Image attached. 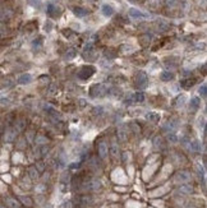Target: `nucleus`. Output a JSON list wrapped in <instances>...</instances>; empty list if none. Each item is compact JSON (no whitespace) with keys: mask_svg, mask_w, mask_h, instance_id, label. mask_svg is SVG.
Listing matches in <instances>:
<instances>
[{"mask_svg":"<svg viewBox=\"0 0 207 208\" xmlns=\"http://www.w3.org/2000/svg\"><path fill=\"white\" fill-rule=\"evenodd\" d=\"M31 80H32V75L26 73V74H22L18 78V83L19 84H28V83H31Z\"/></svg>","mask_w":207,"mask_h":208,"instance_id":"20","label":"nucleus"},{"mask_svg":"<svg viewBox=\"0 0 207 208\" xmlns=\"http://www.w3.org/2000/svg\"><path fill=\"white\" fill-rule=\"evenodd\" d=\"M51 28H52V23L50 22V21H47V22L45 23V31H46V32H50Z\"/></svg>","mask_w":207,"mask_h":208,"instance_id":"45","label":"nucleus"},{"mask_svg":"<svg viewBox=\"0 0 207 208\" xmlns=\"http://www.w3.org/2000/svg\"><path fill=\"white\" fill-rule=\"evenodd\" d=\"M194 84H196V79L194 78H187V79H183L182 82H180V86H182L183 88H185V90L193 87Z\"/></svg>","mask_w":207,"mask_h":208,"instance_id":"16","label":"nucleus"},{"mask_svg":"<svg viewBox=\"0 0 207 208\" xmlns=\"http://www.w3.org/2000/svg\"><path fill=\"white\" fill-rule=\"evenodd\" d=\"M150 41H151V36H150V34H146V36H142V37L139 38L141 45H143V46L148 45V44H150Z\"/></svg>","mask_w":207,"mask_h":208,"instance_id":"30","label":"nucleus"},{"mask_svg":"<svg viewBox=\"0 0 207 208\" xmlns=\"http://www.w3.org/2000/svg\"><path fill=\"white\" fill-rule=\"evenodd\" d=\"M55 91H56V86H55V84H52V86L50 87V90H49V93L52 95V93H55Z\"/></svg>","mask_w":207,"mask_h":208,"instance_id":"48","label":"nucleus"},{"mask_svg":"<svg viewBox=\"0 0 207 208\" xmlns=\"http://www.w3.org/2000/svg\"><path fill=\"white\" fill-rule=\"evenodd\" d=\"M72 10H73V13H74L78 18H83V17H86L87 15V9H84V8L82 6H73L72 8Z\"/></svg>","mask_w":207,"mask_h":208,"instance_id":"12","label":"nucleus"},{"mask_svg":"<svg viewBox=\"0 0 207 208\" xmlns=\"http://www.w3.org/2000/svg\"><path fill=\"white\" fill-rule=\"evenodd\" d=\"M15 129H17V132H21V130H23L26 128V120L24 119H19V120L15 121Z\"/></svg>","mask_w":207,"mask_h":208,"instance_id":"24","label":"nucleus"},{"mask_svg":"<svg viewBox=\"0 0 207 208\" xmlns=\"http://www.w3.org/2000/svg\"><path fill=\"white\" fill-rule=\"evenodd\" d=\"M147 83H148L147 74L144 72H139L136 75V87L139 88V90H144L147 87Z\"/></svg>","mask_w":207,"mask_h":208,"instance_id":"3","label":"nucleus"},{"mask_svg":"<svg viewBox=\"0 0 207 208\" xmlns=\"http://www.w3.org/2000/svg\"><path fill=\"white\" fill-rule=\"evenodd\" d=\"M130 102H143L144 101V98H146V96L143 92H136L134 95L130 96Z\"/></svg>","mask_w":207,"mask_h":208,"instance_id":"15","label":"nucleus"},{"mask_svg":"<svg viewBox=\"0 0 207 208\" xmlns=\"http://www.w3.org/2000/svg\"><path fill=\"white\" fill-rule=\"evenodd\" d=\"M82 188H83V190H87V192H97L101 188V183L97 179H92L84 183Z\"/></svg>","mask_w":207,"mask_h":208,"instance_id":"4","label":"nucleus"},{"mask_svg":"<svg viewBox=\"0 0 207 208\" xmlns=\"http://www.w3.org/2000/svg\"><path fill=\"white\" fill-rule=\"evenodd\" d=\"M199 105H201V98H198V97H193V98H190V103H189V107L193 111H196L199 107Z\"/></svg>","mask_w":207,"mask_h":208,"instance_id":"22","label":"nucleus"},{"mask_svg":"<svg viewBox=\"0 0 207 208\" xmlns=\"http://www.w3.org/2000/svg\"><path fill=\"white\" fill-rule=\"evenodd\" d=\"M190 179H192V175H190V172H188V171H178L174 176V181L180 183V184L188 183Z\"/></svg>","mask_w":207,"mask_h":208,"instance_id":"5","label":"nucleus"},{"mask_svg":"<svg viewBox=\"0 0 207 208\" xmlns=\"http://www.w3.org/2000/svg\"><path fill=\"white\" fill-rule=\"evenodd\" d=\"M153 146H155V148H157V149H161V148H164V144H162V139H161L160 137H156L155 139H153Z\"/></svg>","mask_w":207,"mask_h":208,"instance_id":"28","label":"nucleus"},{"mask_svg":"<svg viewBox=\"0 0 207 208\" xmlns=\"http://www.w3.org/2000/svg\"><path fill=\"white\" fill-rule=\"evenodd\" d=\"M188 147L193 152H201V149H202V146H201V142L199 141H189Z\"/></svg>","mask_w":207,"mask_h":208,"instance_id":"13","label":"nucleus"},{"mask_svg":"<svg viewBox=\"0 0 207 208\" xmlns=\"http://www.w3.org/2000/svg\"><path fill=\"white\" fill-rule=\"evenodd\" d=\"M104 55H105V57L109 60V59H114V57L116 56V54H115V51H113V50H105Z\"/></svg>","mask_w":207,"mask_h":208,"instance_id":"33","label":"nucleus"},{"mask_svg":"<svg viewBox=\"0 0 207 208\" xmlns=\"http://www.w3.org/2000/svg\"><path fill=\"white\" fill-rule=\"evenodd\" d=\"M179 193L183 194V195H189L193 193V186L189 185V184H183V185L179 186Z\"/></svg>","mask_w":207,"mask_h":208,"instance_id":"11","label":"nucleus"},{"mask_svg":"<svg viewBox=\"0 0 207 208\" xmlns=\"http://www.w3.org/2000/svg\"><path fill=\"white\" fill-rule=\"evenodd\" d=\"M28 4L33 8H40L42 5V0H27Z\"/></svg>","mask_w":207,"mask_h":208,"instance_id":"34","label":"nucleus"},{"mask_svg":"<svg viewBox=\"0 0 207 208\" xmlns=\"http://www.w3.org/2000/svg\"><path fill=\"white\" fill-rule=\"evenodd\" d=\"M0 103L1 105H8V103H10V101L6 97H3V98H0Z\"/></svg>","mask_w":207,"mask_h":208,"instance_id":"47","label":"nucleus"},{"mask_svg":"<svg viewBox=\"0 0 207 208\" xmlns=\"http://www.w3.org/2000/svg\"><path fill=\"white\" fill-rule=\"evenodd\" d=\"M36 170L38 172H42V171L45 170V164L44 162H37L36 164Z\"/></svg>","mask_w":207,"mask_h":208,"instance_id":"43","label":"nucleus"},{"mask_svg":"<svg viewBox=\"0 0 207 208\" xmlns=\"http://www.w3.org/2000/svg\"><path fill=\"white\" fill-rule=\"evenodd\" d=\"M104 113V107L102 106H96L93 107V114L95 115H101Z\"/></svg>","mask_w":207,"mask_h":208,"instance_id":"42","label":"nucleus"},{"mask_svg":"<svg viewBox=\"0 0 207 208\" xmlns=\"http://www.w3.org/2000/svg\"><path fill=\"white\" fill-rule=\"evenodd\" d=\"M5 204L8 208H21V204L18 201H15L13 198H5Z\"/></svg>","mask_w":207,"mask_h":208,"instance_id":"18","label":"nucleus"},{"mask_svg":"<svg viewBox=\"0 0 207 208\" xmlns=\"http://www.w3.org/2000/svg\"><path fill=\"white\" fill-rule=\"evenodd\" d=\"M165 4H166L167 8H174L176 5V0H166Z\"/></svg>","mask_w":207,"mask_h":208,"instance_id":"44","label":"nucleus"},{"mask_svg":"<svg viewBox=\"0 0 207 208\" xmlns=\"http://www.w3.org/2000/svg\"><path fill=\"white\" fill-rule=\"evenodd\" d=\"M167 141L171 142V143H176L178 142V137L174 133H167Z\"/></svg>","mask_w":207,"mask_h":208,"instance_id":"37","label":"nucleus"},{"mask_svg":"<svg viewBox=\"0 0 207 208\" xmlns=\"http://www.w3.org/2000/svg\"><path fill=\"white\" fill-rule=\"evenodd\" d=\"M110 153L113 155L114 157H118L119 156V146L115 143H111V147H110Z\"/></svg>","mask_w":207,"mask_h":208,"instance_id":"27","label":"nucleus"},{"mask_svg":"<svg viewBox=\"0 0 207 208\" xmlns=\"http://www.w3.org/2000/svg\"><path fill=\"white\" fill-rule=\"evenodd\" d=\"M128 15L132 19H136V21H138V19H148L150 18L148 14H146V13H143V11L136 9V8H130V9L128 10Z\"/></svg>","mask_w":207,"mask_h":208,"instance_id":"6","label":"nucleus"},{"mask_svg":"<svg viewBox=\"0 0 207 208\" xmlns=\"http://www.w3.org/2000/svg\"><path fill=\"white\" fill-rule=\"evenodd\" d=\"M134 50V47L132 45H123L121 46V49H120V51L123 52V54H128V52H130V51H133Z\"/></svg>","mask_w":207,"mask_h":208,"instance_id":"32","label":"nucleus"},{"mask_svg":"<svg viewBox=\"0 0 207 208\" xmlns=\"http://www.w3.org/2000/svg\"><path fill=\"white\" fill-rule=\"evenodd\" d=\"M17 134H18V132H17L15 128H8L5 134H4V141L5 142H13L15 138H17Z\"/></svg>","mask_w":207,"mask_h":208,"instance_id":"8","label":"nucleus"},{"mask_svg":"<svg viewBox=\"0 0 207 208\" xmlns=\"http://www.w3.org/2000/svg\"><path fill=\"white\" fill-rule=\"evenodd\" d=\"M178 126H179V121L176 120L175 118H172L162 126V130L165 133H174V130L178 128Z\"/></svg>","mask_w":207,"mask_h":208,"instance_id":"7","label":"nucleus"},{"mask_svg":"<svg viewBox=\"0 0 207 208\" xmlns=\"http://www.w3.org/2000/svg\"><path fill=\"white\" fill-rule=\"evenodd\" d=\"M36 143L38 146H44V144L47 143V138L44 137V136H38V137H36Z\"/></svg>","mask_w":207,"mask_h":208,"instance_id":"31","label":"nucleus"},{"mask_svg":"<svg viewBox=\"0 0 207 208\" xmlns=\"http://www.w3.org/2000/svg\"><path fill=\"white\" fill-rule=\"evenodd\" d=\"M80 202H82V204L88 206V204H92V203H93V199L91 197H82L80 198Z\"/></svg>","mask_w":207,"mask_h":208,"instance_id":"35","label":"nucleus"},{"mask_svg":"<svg viewBox=\"0 0 207 208\" xmlns=\"http://www.w3.org/2000/svg\"><path fill=\"white\" fill-rule=\"evenodd\" d=\"M19 201H21L23 204L24 206H32V199L31 198H28V197H24V195H21V197H19Z\"/></svg>","mask_w":207,"mask_h":208,"instance_id":"29","label":"nucleus"},{"mask_svg":"<svg viewBox=\"0 0 207 208\" xmlns=\"http://www.w3.org/2000/svg\"><path fill=\"white\" fill-rule=\"evenodd\" d=\"M160 78H161V80H164V82H169V80H171L174 78V74H172L171 72H162Z\"/></svg>","mask_w":207,"mask_h":208,"instance_id":"23","label":"nucleus"},{"mask_svg":"<svg viewBox=\"0 0 207 208\" xmlns=\"http://www.w3.org/2000/svg\"><path fill=\"white\" fill-rule=\"evenodd\" d=\"M106 93H107V88H106V86H104V84H101V83L93 84V86L91 87V90H90L91 97H95V98L104 97Z\"/></svg>","mask_w":207,"mask_h":208,"instance_id":"1","label":"nucleus"},{"mask_svg":"<svg viewBox=\"0 0 207 208\" xmlns=\"http://www.w3.org/2000/svg\"><path fill=\"white\" fill-rule=\"evenodd\" d=\"M97 149H98V156L101 157V159H105V157L107 156V152H109V147H107V144L105 143V142H100Z\"/></svg>","mask_w":207,"mask_h":208,"instance_id":"10","label":"nucleus"},{"mask_svg":"<svg viewBox=\"0 0 207 208\" xmlns=\"http://www.w3.org/2000/svg\"><path fill=\"white\" fill-rule=\"evenodd\" d=\"M118 138H119V141H121V142H125L126 139H128V133H126V129L125 128H119L118 129Z\"/></svg>","mask_w":207,"mask_h":208,"instance_id":"21","label":"nucleus"},{"mask_svg":"<svg viewBox=\"0 0 207 208\" xmlns=\"http://www.w3.org/2000/svg\"><path fill=\"white\" fill-rule=\"evenodd\" d=\"M159 29L160 31H167L169 29V24L165 22H159Z\"/></svg>","mask_w":207,"mask_h":208,"instance_id":"41","label":"nucleus"},{"mask_svg":"<svg viewBox=\"0 0 207 208\" xmlns=\"http://www.w3.org/2000/svg\"><path fill=\"white\" fill-rule=\"evenodd\" d=\"M196 169H197V172H198V176H199V178H205V170H203V167L201 166V165H197V166H196Z\"/></svg>","mask_w":207,"mask_h":208,"instance_id":"38","label":"nucleus"},{"mask_svg":"<svg viewBox=\"0 0 207 208\" xmlns=\"http://www.w3.org/2000/svg\"><path fill=\"white\" fill-rule=\"evenodd\" d=\"M146 119H147L148 121H151V123H157L160 120V115L157 113H152V111H150V113L146 114Z\"/></svg>","mask_w":207,"mask_h":208,"instance_id":"17","label":"nucleus"},{"mask_svg":"<svg viewBox=\"0 0 207 208\" xmlns=\"http://www.w3.org/2000/svg\"><path fill=\"white\" fill-rule=\"evenodd\" d=\"M185 102H187V96L185 95H180V96H178V97L175 98L174 105L176 107H182V106L185 105Z\"/></svg>","mask_w":207,"mask_h":208,"instance_id":"19","label":"nucleus"},{"mask_svg":"<svg viewBox=\"0 0 207 208\" xmlns=\"http://www.w3.org/2000/svg\"><path fill=\"white\" fill-rule=\"evenodd\" d=\"M46 11H47V14L50 17H58V15L60 14V8L55 5V4H47V8H46Z\"/></svg>","mask_w":207,"mask_h":208,"instance_id":"9","label":"nucleus"},{"mask_svg":"<svg viewBox=\"0 0 207 208\" xmlns=\"http://www.w3.org/2000/svg\"><path fill=\"white\" fill-rule=\"evenodd\" d=\"M198 92H199V95H201L202 97H206V95H207V87H206V84H203V86L199 87Z\"/></svg>","mask_w":207,"mask_h":208,"instance_id":"39","label":"nucleus"},{"mask_svg":"<svg viewBox=\"0 0 207 208\" xmlns=\"http://www.w3.org/2000/svg\"><path fill=\"white\" fill-rule=\"evenodd\" d=\"M106 95H110V96H113V97H119V95H121V92L119 88L116 87H114V88H107V93Z\"/></svg>","mask_w":207,"mask_h":208,"instance_id":"25","label":"nucleus"},{"mask_svg":"<svg viewBox=\"0 0 207 208\" xmlns=\"http://www.w3.org/2000/svg\"><path fill=\"white\" fill-rule=\"evenodd\" d=\"M96 69L95 67H92V65H86V67H82L80 68V70L78 72V78L80 79H88L90 77H92L95 74Z\"/></svg>","mask_w":207,"mask_h":208,"instance_id":"2","label":"nucleus"},{"mask_svg":"<svg viewBox=\"0 0 207 208\" xmlns=\"http://www.w3.org/2000/svg\"><path fill=\"white\" fill-rule=\"evenodd\" d=\"M1 86H3L4 88H9V87L13 86V80H12V79H5V80H4V82L1 83Z\"/></svg>","mask_w":207,"mask_h":208,"instance_id":"40","label":"nucleus"},{"mask_svg":"<svg viewBox=\"0 0 207 208\" xmlns=\"http://www.w3.org/2000/svg\"><path fill=\"white\" fill-rule=\"evenodd\" d=\"M0 208H4V207H3V206H1V204H0Z\"/></svg>","mask_w":207,"mask_h":208,"instance_id":"49","label":"nucleus"},{"mask_svg":"<svg viewBox=\"0 0 207 208\" xmlns=\"http://www.w3.org/2000/svg\"><path fill=\"white\" fill-rule=\"evenodd\" d=\"M101 11L105 17H111V15L114 14V8L111 5H109V4H104V5L101 6Z\"/></svg>","mask_w":207,"mask_h":208,"instance_id":"14","label":"nucleus"},{"mask_svg":"<svg viewBox=\"0 0 207 208\" xmlns=\"http://www.w3.org/2000/svg\"><path fill=\"white\" fill-rule=\"evenodd\" d=\"M38 174H40V172L36 170V167H29L28 169V175H29V178L32 180H36L38 178Z\"/></svg>","mask_w":207,"mask_h":208,"instance_id":"26","label":"nucleus"},{"mask_svg":"<svg viewBox=\"0 0 207 208\" xmlns=\"http://www.w3.org/2000/svg\"><path fill=\"white\" fill-rule=\"evenodd\" d=\"M74 56H75V51H74L73 49L68 50L67 54H65V59H67V60H70V59H73Z\"/></svg>","mask_w":207,"mask_h":208,"instance_id":"36","label":"nucleus"},{"mask_svg":"<svg viewBox=\"0 0 207 208\" xmlns=\"http://www.w3.org/2000/svg\"><path fill=\"white\" fill-rule=\"evenodd\" d=\"M41 42H42V38H41V37L38 38V41L34 40V41H33V47H34V49H36V47H40V46H41Z\"/></svg>","mask_w":207,"mask_h":208,"instance_id":"46","label":"nucleus"}]
</instances>
